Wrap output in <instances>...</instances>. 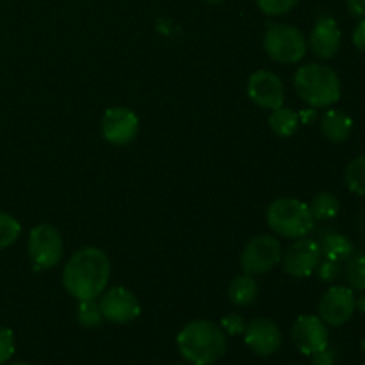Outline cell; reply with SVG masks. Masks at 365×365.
<instances>
[{"label": "cell", "mask_w": 365, "mask_h": 365, "mask_svg": "<svg viewBox=\"0 0 365 365\" xmlns=\"http://www.w3.org/2000/svg\"><path fill=\"white\" fill-rule=\"evenodd\" d=\"M11 365H31V364H24V362H16V364H11Z\"/></svg>", "instance_id": "d590c367"}, {"label": "cell", "mask_w": 365, "mask_h": 365, "mask_svg": "<svg viewBox=\"0 0 365 365\" xmlns=\"http://www.w3.org/2000/svg\"><path fill=\"white\" fill-rule=\"evenodd\" d=\"M248 96L253 103H257L262 109H278V107L284 106L285 100L284 82L273 71L259 70L250 75Z\"/></svg>", "instance_id": "4fadbf2b"}, {"label": "cell", "mask_w": 365, "mask_h": 365, "mask_svg": "<svg viewBox=\"0 0 365 365\" xmlns=\"http://www.w3.org/2000/svg\"><path fill=\"white\" fill-rule=\"evenodd\" d=\"M266 220L271 230L285 239L305 237L314 228V217L309 205L296 198H277L271 202Z\"/></svg>", "instance_id": "277c9868"}, {"label": "cell", "mask_w": 365, "mask_h": 365, "mask_svg": "<svg viewBox=\"0 0 365 365\" xmlns=\"http://www.w3.org/2000/svg\"><path fill=\"white\" fill-rule=\"evenodd\" d=\"M321 132L330 143L348 141L353 132V120L346 113L328 107L319 120Z\"/></svg>", "instance_id": "2e32d148"}, {"label": "cell", "mask_w": 365, "mask_h": 365, "mask_svg": "<svg viewBox=\"0 0 365 365\" xmlns=\"http://www.w3.org/2000/svg\"><path fill=\"white\" fill-rule=\"evenodd\" d=\"M360 349H362V353L365 355V339H364L362 342H360Z\"/></svg>", "instance_id": "e575fe53"}, {"label": "cell", "mask_w": 365, "mask_h": 365, "mask_svg": "<svg viewBox=\"0 0 365 365\" xmlns=\"http://www.w3.org/2000/svg\"><path fill=\"white\" fill-rule=\"evenodd\" d=\"M323 260L319 242L314 239L299 237L298 241L289 246L284 253V271L292 278H309L316 273L317 266Z\"/></svg>", "instance_id": "ba28073f"}, {"label": "cell", "mask_w": 365, "mask_h": 365, "mask_svg": "<svg viewBox=\"0 0 365 365\" xmlns=\"http://www.w3.org/2000/svg\"><path fill=\"white\" fill-rule=\"evenodd\" d=\"M298 2L299 0H257V6L264 14L282 16V14H287L289 11L294 9Z\"/></svg>", "instance_id": "d4e9b609"}, {"label": "cell", "mask_w": 365, "mask_h": 365, "mask_svg": "<svg viewBox=\"0 0 365 365\" xmlns=\"http://www.w3.org/2000/svg\"><path fill=\"white\" fill-rule=\"evenodd\" d=\"M139 134V118L127 107H110L102 118V135L116 146L130 145Z\"/></svg>", "instance_id": "7c38bea8"}, {"label": "cell", "mask_w": 365, "mask_h": 365, "mask_svg": "<svg viewBox=\"0 0 365 365\" xmlns=\"http://www.w3.org/2000/svg\"><path fill=\"white\" fill-rule=\"evenodd\" d=\"M292 342L299 353L312 356L314 353L323 351L330 342L328 324L319 316H299L292 327Z\"/></svg>", "instance_id": "8fae6325"}, {"label": "cell", "mask_w": 365, "mask_h": 365, "mask_svg": "<svg viewBox=\"0 0 365 365\" xmlns=\"http://www.w3.org/2000/svg\"><path fill=\"white\" fill-rule=\"evenodd\" d=\"M100 310L103 319L114 324L132 323L141 314L138 298L125 287H110L100 294Z\"/></svg>", "instance_id": "30bf717a"}, {"label": "cell", "mask_w": 365, "mask_h": 365, "mask_svg": "<svg viewBox=\"0 0 365 365\" xmlns=\"http://www.w3.org/2000/svg\"><path fill=\"white\" fill-rule=\"evenodd\" d=\"M77 321L84 328H98L103 323L102 310L96 299H82L77 307Z\"/></svg>", "instance_id": "603a6c76"}, {"label": "cell", "mask_w": 365, "mask_h": 365, "mask_svg": "<svg viewBox=\"0 0 365 365\" xmlns=\"http://www.w3.org/2000/svg\"><path fill=\"white\" fill-rule=\"evenodd\" d=\"M245 342L255 355L271 356L280 349L282 331L277 324L266 317H255L245 328Z\"/></svg>", "instance_id": "5bb4252c"}, {"label": "cell", "mask_w": 365, "mask_h": 365, "mask_svg": "<svg viewBox=\"0 0 365 365\" xmlns=\"http://www.w3.org/2000/svg\"><path fill=\"white\" fill-rule=\"evenodd\" d=\"M310 214H312L314 221H328L334 220L335 216L341 210V202H339L337 196L330 191L317 192L309 203Z\"/></svg>", "instance_id": "ffe728a7"}, {"label": "cell", "mask_w": 365, "mask_h": 365, "mask_svg": "<svg viewBox=\"0 0 365 365\" xmlns=\"http://www.w3.org/2000/svg\"><path fill=\"white\" fill-rule=\"evenodd\" d=\"M319 246L324 259L335 260V262H346L355 253V246L349 241V237H346L344 234H337V232L324 235Z\"/></svg>", "instance_id": "e0dca14e"}, {"label": "cell", "mask_w": 365, "mask_h": 365, "mask_svg": "<svg viewBox=\"0 0 365 365\" xmlns=\"http://www.w3.org/2000/svg\"><path fill=\"white\" fill-rule=\"evenodd\" d=\"M342 32L339 29V24L331 16H321L314 24L310 31V38L307 39L310 50L317 59L328 61L335 57V53L341 48Z\"/></svg>", "instance_id": "9a60e30c"}, {"label": "cell", "mask_w": 365, "mask_h": 365, "mask_svg": "<svg viewBox=\"0 0 365 365\" xmlns=\"http://www.w3.org/2000/svg\"><path fill=\"white\" fill-rule=\"evenodd\" d=\"M355 291L346 285H334L319 302V317L328 327H344L355 314Z\"/></svg>", "instance_id": "9c48e42d"}, {"label": "cell", "mask_w": 365, "mask_h": 365, "mask_svg": "<svg viewBox=\"0 0 365 365\" xmlns=\"http://www.w3.org/2000/svg\"><path fill=\"white\" fill-rule=\"evenodd\" d=\"M207 4H210V6H217V4H221V2H225V0H205Z\"/></svg>", "instance_id": "836d02e7"}, {"label": "cell", "mask_w": 365, "mask_h": 365, "mask_svg": "<svg viewBox=\"0 0 365 365\" xmlns=\"http://www.w3.org/2000/svg\"><path fill=\"white\" fill-rule=\"evenodd\" d=\"M269 127L278 138H291L299 127V116L292 109L282 106L278 109H273V113H271Z\"/></svg>", "instance_id": "d6986e66"}, {"label": "cell", "mask_w": 365, "mask_h": 365, "mask_svg": "<svg viewBox=\"0 0 365 365\" xmlns=\"http://www.w3.org/2000/svg\"><path fill=\"white\" fill-rule=\"evenodd\" d=\"M299 118H302L303 121H305V123H309V121H314L316 120V110H314V107L312 109H307V110H303L302 114H298Z\"/></svg>", "instance_id": "1f68e13d"}, {"label": "cell", "mask_w": 365, "mask_h": 365, "mask_svg": "<svg viewBox=\"0 0 365 365\" xmlns=\"http://www.w3.org/2000/svg\"><path fill=\"white\" fill-rule=\"evenodd\" d=\"M351 41L353 45L356 46V50H360V52L365 53V20L359 21V25H356L355 31H353Z\"/></svg>", "instance_id": "f546056e"}, {"label": "cell", "mask_w": 365, "mask_h": 365, "mask_svg": "<svg viewBox=\"0 0 365 365\" xmlns=\"http://www.w3.org/2000/svg\"><path fill=\"white\" fill-rule=\"evenodd\" d=\"M312 365H335L334 349L327 348L323 351H317L312 355Z\"/></svg>", "instance_id": "f1b7e54d"}, {"label": "cell", "mask_w": 365, "mask_h": 365, "mask_svg": "<svg viewBox=\"0 0 365 365\" xmlns=\"http://www.w3.org/2000/svg\"><path fill=\"white\" fill-rule=\"evenodd\" d=\"M349 14L356 20H365V0H346Z\"/></svg>", "instance_id": "4dcf8cb0"}, {"label": "cell", "mask_w": 365, "mask_h": 365, "mask_svg": "<svg viewBox=\"0 0 365 365\" xmlns=\"http://www.w3.org/2000/svg\"><path fill=\"white\" fill-rule=\"evenodd\" d=\"M14 355V334L6 327H0V365L9 362Z\"/></svg>", "instance_id": "4316f807"}, {"label": "cell", "mask_w": 365, "mask_h": 365, "mask_svg": "<svg viewBox=\"0 0 365 365\" xmlns=\"http://www.w3.org/2000/svg\"><path fill=\"white\" fill-rule=\"evenodd\" d=\"M355 307L356 310H360V312L365 314V291H362V294L355 299Z\"/></svg>", "instance_id": "d6a6232c"}, {"label": "cell", "mask_w": 365, "mask_h": 365, "mask_svg": "<svg viewBox=\"0 0 365 365\" xmlns=\"http://www.w3.org/2000/svg\"><path fill=\"white\" fill-rule=\"evenodd\" d=\"M264 48L277 63L296 64L305 57L309 43L305 34L294 25L274 24L264 34Z\"/></svg>", "instance_id": "5b68a950"}, {"label": "cell", "mask_w": 365, "mask_h": 365, "mask_svg": "<svg viewBox=\"0 0 365 365\" xmlns=\"http://www.w3.org/2000/svg\"><path fill=\"white\" fill-rule=\"evenodd\" d=\"M282 245L273 235H259L246 245L241 253V269L250 277L269 273L280 264Z\"/></svg>", "instance_id": "52a82bcc"}, {"label": "cell", "mask_w": 365, "mask_h": 365, "mask_svg": "<svg viewBox=\"0 0 365 365\" xmlns=\"http://www.w3.org/2000/svg\"><path fill=\"white\" fill-rule=\"evenodd\" d=\"M296 365H299V364H296Z\"/></svg>", "instance_id": "74e56055"}, {"label": "cell", "mask_w": 365, "mask_h": 365, "mask_svg": "<svg viewBox=\"0 0 365 365\" xmlns=\"http://www.w3.org/2000/svg\"><path fill=\"white\" fill-rule=\"evenodd\" d=\"M316 273L321 282H324V284H331V282H335L339 277H341L342 273L341 262H335V260H328V259L321 260Z\"/></svg>", "instance_id": "484cf974"}, {"label": "cell", "mask_w": 365, "mask_h": 365, "mask_svg": "<svg viewBox=\"0 0 365 365\" xmlns=\"http://www.w3.org/2000/svg\"><path fill=\"white\" fill-rule=\"evenodd\" d=\"M344 182L349 191L365 198V153L355 157L344 171Z\"/></svg>", "instance_id": "44dd1931"}, {"label": "cell", "mask_w": 365, "mask_h": 365, "mask_svg": "<svg viewBox=\"0 0 365 365\" xmlns=\"http://www.w3.org/2000/svg\"><path fill=\"white\" fill-rule=\"evenodd\" d=\"M257 294H259V285H257L255 278L250 277V274L235 277L228 287V298L235 307L252 305L257 299Z\"/></svg>", "instance_id": "ac0fdd59"}, {"label": "cell", "mask_w": 365, "mask_h": 365, "mask_svg": "<svg viewBox=\"0 0 365 365\" xmlns=\"http://www.w3.org/2000/svg\"><path fill=\"white\" fill-rule=\"evenodd\" d=\"M294 89L299 98L314 109H328L341 100V78L334 68L310 63L294 73Z\"/></svg>", "instance_id": "3957f363"}, {"label": "cell", "mask_w": 365, "mask_h": 365, "mask_svg": "<svg viewBox=\"0 0 365 365\" xmlns=\"http://www.w3.org/2000/svg\"><path fill=\"white\" fill-rule=\"evenodd\" d=\"M180 355L192 365H212L227 351V337L220 324L196 319L185 324L177 335Z\"/></svg>", "instance_id": "7a4b0ae2"}, {"label": "cell", "mask_w": 365, "mask_h": 365, "mask_svg": "<svg viewBox=\"0 0 365 365\" xmlns=\"http://www.w3.org/2000/svg\"><path fill=\"white\" fill-rule=\"evenodd\" d=\"M27 250L32 267L36 271H46L63 259V237L52 225H36L29 234Z\"/></svg>", "instance_id": "8992f818"}, {"label": "cell", "mask_w": 365, "mask_h": 365, "mask_svg": "<svg viewBox=\"0 0 365 365\" xmlns=\"http://www.w3.org/2000/svg\"><path fill=\"white\" fill-rule=\"evenodd\" d=\"M246 328V321L239 314H228L221 319V330L228 335H239L242 334Z\"/></svg>", "instance_id": "83f0119b"}, {"label": "cell", "mask_w": 365, "mask_h": 365, "mask_svg": "<svg viewBox=\"0 0 365 365\" xmlns=\"http://www.w3.org/2000/svg\"><path fill=\"white\" fill-rule=\"evenodd\" d=\"M21 227L16 217L7 212H0V250L9 248L20 237Z\"/></svg>", "instance_id": "cb8c5ba5"}, {"label": "cell", "mask_w": 365, "mask_h": 365, "mask_svg": "<svg viewBox=\"0 0 365 365\" xmlns=\"http://www.w3.org/2000/svg\"><path fill=\"white\" fill-rule=\"evenodd\" d=\"M110 260L100 248L86 246L70 257L63 269V285L75 299H96L107 289Z\"/></svg>", "instance_id": "6da1fadb"}, {"label": "cell", "mask_w": 365, "mask_h": 365, "mask_svg": "<svg viewBox=\"0 0 365 365\" xmlns=\"http://www.w3.org/2000/svg\"><path fill=\"white\" fill-rule=\"evenodd\" d=\"M364 365H365V364H364Z\"/></svg>", "instance_id": "f35d334b"}, {"label": "cell", "mask_w": 365, "mask_h": 365, "mask_svg": "<svg viewBox=\"0 0 365 365\" xmlns=\"http://www.w3.org/2000/svg\"><path fill=\"white\" fill-rule=\"evenodd\" d=\"M178 365H184V364H178Z\"/></svg>", "instance_id": "8d00e7d4"}, {"label": "cell", "mask_w": 365, "mask_h": 365, "mask_svg": "<svg viewBox=\"0 0 365 365\" xmlns=\"http://www.w3.org/2000/svg\"><path fill=\"white\" fill-rule=\"evenodd\" d=\"M344 277H346V282H348L349 289L359 292L365 291V255L364 253L351 255L348 260H346Z\"/></svg>", "instance_id": "7402d4cb"}]
</instances>
